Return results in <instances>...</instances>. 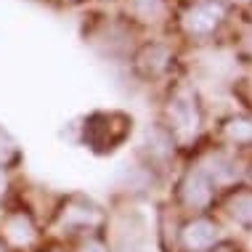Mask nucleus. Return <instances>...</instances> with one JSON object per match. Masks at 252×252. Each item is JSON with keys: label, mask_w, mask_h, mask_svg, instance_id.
Returning a JSON list of instances; mask_svg holds the SVG:
<instances>
[{"label": "nucleus", "mask_w": 252, "mask_h": 252, "mask_svg": "<svg viewBox=\"0 0 252 252\" xmlns=\"http://www.w3.org/2000/svg\"><path fill=\"white\" fill-rule=\"evenodd\" d=\"M77 252H112V250H109V244L101 239V236H85V239L80 242Z\"/></svg>", "instance_id": "nucleus-15"}, {"label": "nucleus", "mask_w": 252, "mask_h": 252, "mask_svg": "<svg viewBox=\"0 0 252 252\" xmlns=\"http://www.w3.org/2000/svg\"><path fill=\"white\" fill-rule=\"evenodd\" d=\"M0 252H11V250L5 247V244H3V239H0Z\"/></svg>", "instance_id": "nucleus-18"}, {"label": "nucleus", "mask_w": 252, "mask_h": 252, "mask_svg": "<svg viewBox=\"0 0 252 252\" xmlns=\"http://www.w3.org/2000/svg\"><path fill=\"white\" fill-rule=\"evenodd\" d=\"M130 8L138 19L154 22V19H159L162 11H165V0H130Z\"/></svg>", "instance_id": "nucleus-12"}, {"label": "nucleus", "mask_w": 252, "mask_h": 252, "mask_svg": "<svg viewBox=\"0 0 252 252\" xmlns=\"http://www.w3.org/2000/svg\"><path fill=\"white\" fill-rule=\"evenodd\" d=\"M59 223L72 231H91L101 223V210L91 199L74 196L72 202L64 204V210H59Z\"/></svg>", "instance_id": "nucleus-7"}, {"label": "nucleus", "mask_w": 252, "mask_h": 252, "mask_svg": "<svg viewBox=\"0 0 252 252\" xmlns=\"http://www.w3.org/2000/svg\"><path fill=\"white\" fill-rule=\"evenodd\" d=\"M16 159H19V144L13 141V135L8 130L0 127V167L8 170Z\"/></svg>", "instance_id": "nucleus-13"}, {"label": "nucleus", "mask_w": 252, "mask_h": 252, "mask_svg": "<svg viewBox=\"0 0 252 252\" xmlns=\"http://www.w3.org/2000/svg\"><path fill=\"white\" fill-rule=\"evenodd\" d=\"M173 64H175V53L165 43H146V45H141L138 53H135V59H133L135 72H138L144 80L165 77V74L173 69Z\"/></svg>", "instance_id": "nucleus-6"}, {"label": "nucleus", "mask_w": 252, "mask_h": 252, "mask_svg": "<svg viewBox=\"0 0 252 252\" xmlns=\"http://www.w3.org/2000/svg\"><path fill=\"white\" fill-rule=\"evenodd\" d=\"M199 167L210 175V181H213L218 189L234 183L236 178H239V173H242L236 157L228 154V152H213V154H207V159H204Z\"/></svg>", "instance_id": "nucleus-8"}, {"label": "nucleus", "mask_w": 252, "mask_h": 252, "mask_svg": "<svg viewBox=\"0 0 252 252\" xmlns=\"http://www.w3.org/2000/svg\"><path fill=\"white\" fill-rule=\"evenodd\" d=\"M178 242L183 252H207L220 242V226L207 215H196L181 226Z\"/></svg>", "instance_id": "nucleus-4"}, {"label": "nucleus", "mask_w": 252, "mask_h": 252, "mask_svg": "<svg viewBox=\"0 0 252 252\" xmlns=\"http://www.w3.org/2000/svg\"><path fill=\"white\" fill-rule=\"evenodd\" d=\"M226 19V5L220 0H196L183 13V27L194 37H210Z\"/></svg>", "instance_id": "nucleus-3"}, {"label": "nucleus", "mask_w": 252, "mask_h": 252, "mask_svg": "<svg viewBox=\"0 0 252 252\" xmlns=\"http://www.w3.org/2000/svg\"><path fill=\"white\" fill-rule=\"evenodd\" d=\"M48 252H59V250H48Z\"/></svg>", "instance_id": "nucleus-20"}, {"label": "nucleus", "mask_w": 252, "mask_h": 252, "mask_svg": "<svg viewBox=\"0 0 252 252\" xmlns=\"http://www.w3.org/2000/svg\"><path fill=\"white\" fill-rule=\"evenodd\" d=\"M37 226L30 213L24 210H11L0 220V239L8 250H30L37 242Z\"/></svg>", "instance_id": "nucleus-5"}, {"label": "nucleus", "mask_w": 252, "mask_h": 252, "mask_svg": "<svg viewBox=\"0 0 252 252\" xmlns=\"http://www.w3.org/2000/svg\"><path fill=\"white\" fill-rule=\"evenodd\" d=\"M146 146H149V154H152V162H167L170 157H175V135L159 125L149 127Z\"/></svg>", "instance_id": "nucleus-11"}, {"label": "nucleus", "mask_w": 252, "mask_h": 252, "mask_svg": "<svg viewBox=\"0 0 252 252\" xmlns=\"http://www.w3.org/2000/svg\"><path fill=\"white\" fill-rule=\"evenodd\" d=\"M226 210L236 226L252 228V189H247V186L234 189L226 199Z\"/></svg>", "instance_id": "nucleus-9"}, {"label": "nucleus", "mask_w": 252, "mask_h": 252, "mask_svg": "<svg viewBox=\"0 0 252 252\" xmlns=\"http://www.w3.org/2000/svg\"><path fill=\"white\" fill-rule=\"evenodd\" d=\"M223 141L236 149H252V120L250 117H228L220 125Z\"/></svg>", "instance_id": "nucleus-10"}, {"label": "nucleus", "mask_w": 252, "mask_h": 252, "mask_svg": "<svg viewBox=\"0 0 252 252\" xmlns=\"http://www.w3.org/2000/svg\"><path fill=\"white\" fill-rule=\"evenodd\" d=\"M167 120H170L167 130L173 135L191 138V135L199 133V127H202V106H199L196 93L189 91V88H178V91L170 96Z\"/></svg>", "instance_id": "nucleus-1"}, {"label": "nucleus", "mask_w": 252, "mask_h": 252, "mask_svg": "<svg viewBox=\"0 0 252 252\" xmlns=\"http://www.w3.org/2000/svg\"><path fill=\"white\" fill-rule=\"evenodd\" d=\"M8 191H11V178H8V170L5 167H0V202L8 196Z\"/></svg>", "instance_id": "nucleus-16"}, {"label": "nucleus", "mask_w": 252, "mask_h": 252, "mask_svg": "<svg viewBox=\"0 0 252 252\" xmlns=\"http://www.w3.org/2000/svg\"><path fill=\"white\" fill-rule=\"evenodd\" d=\"M207 252H239V247L236 244H231V242H218L213 250H207Z\"/></svg>", "instance_id": "nucleus-17"}, {"label": "nucleus", "mask_w": 252, "mask_h": 252, "mask_svg": "<svg viewBox=\"0 0 252 252\" xmlns=\"http://www.w3.org/2000/svg\"><path fill=\"white\" fill-rule=\"evenodd\" d=\"M64 3H77V0H64Z\"/></svg>", "instance_id": "nucleus-19"}, {"label": "nucleus", "mask_w": 252, "mask_h": 252, "mask_svg": "<svg viewBox=\"0 0 252 252\" xmlns=\"http://www.w3.org/2000/svg\"><path fill=\"white\" fill-rule=\"evenodd\" d=\"M244 3H252V0H244Z\"/></svg>", "instance_id": "nucleus-21"}, {"label": "nucleus", "mask_w": 252, "mask_h": 252, "mask_svg": "<svg viewBox=\"0 0 252 252\" xmlns=\"http://www.w3.org/2000/svg\"><path fill=\"white\" fill-rule=\"evenodd\" d=\"M117 252H149V247L141 234H130V236H122V242L117 244Z\"/></svg>", "instance_id": "nucleus-14"}, {"label": "nucleus", "mask_w": 252, "mask_h": 252, "mask_svg": "<svg viewBox=\"0 0 252 252\" xmlns=\"http://www.w3.org/2000/svg\"><path fill=\"white\" fill-rule=\"evenodd\" d=\"M215 191H218V186L210 181V175L204 173L199 165L189 167L178 181V199H181L183 207L194 210V213L207 210L210 204L215 202Z\"/></svg>", "instance_id": "nucleus-2"}]
</instances>
